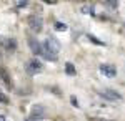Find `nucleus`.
Segmentation results:
<instances>
[{
    "label": "nucleus",
    "mask_w": 125,
    "mask_h": 121,
    "mask_svg": "<svg viewBox=\"0 0 125 121\" xmlns=\"http://www.w3.org/2000/svg\"><path fill=\"white\" fill-rule=\"evenodd\" d=\"M29 47L35 55H42L43 53V45L40 43L39 40H35V38H29Z\"/></svg>",
    "instance_id": "5"
},
{
    "label": "nucleus",
    "mask_w": 125,
    "mask_h": 121,
    "mask_svg": "<svg viewBox=\"0 0 125 121\" xmlns=\"http://www.w3.org/2000/svg\"><path fill=\"white\" fill-rule=\"evenodd\" d=\"M25 68H27V71H29L30 75H35V73H39V71H42V63H40L39 60L33 58V60H30L29 63H27Z\"/></svg>",
    "instance_id": "4"
},
{
    "label": "nucleus",
    "mask_w": 125,
    "mask_h": 121,
    "mask_svg": "<svg viewBox=\"0 0 125 121\" xmlns=\"http://www.w3.org/2000/svg\"><path fill=\"white\" fill-rule=\"evenodd\" d=\"M42 120H43L42 116H35V114H32V116H30L27 121H42Z\"/></svg>",
    "instance_id": "14"
},
{
    "label": "nucleus",
    "mask_w": 125,
    "mask_h": 121,
    "mask_svg": "<svg viewBox=\"0 0 125 121\" xmlns=\"http://www.w3.org/2000/svg\"><path fill=\"white\" fill-rule=\"evenodd\" d=\"M43 50L50 52L52 55H58V52H60V42L55 37H48L45 40V43H43Z\"/></svg>",
    "instance_id": "1"
},
{
    "label": "nucleus",
    "mask_w": 125,
    "mask_h": 121,
    "mask_svg": "<svg viewBox=\"0 0 125 121\" xmlns=\"http://www.w3.org/2000/svg\"><path fill=\"white\" fill-rule=\"evenodd\" d=\"M104 5H105V7H108V9H118V2H105V3H104Z\"/></svg>",
    "instance_id": "12"
},
{
    "label": "nucleus",
    "mask_w": 125,
    "mask_h": 121,
    "mask_svg": "<svg viewBox=\"0 0 125 121\" xmlns=\"http://www.w3.org/2000/svg\"><path fill=\"white\" fill-rule=\"evenodd\" d=\"M100 96H104L107 100H110V101H118V100H122V95L114 91V90H104V91H98Z\"/></svg>",
    "instance_id": "3"
},
{
    "label": "nucleus",
    "mask_w": 125,
    "mask_h": 121,
    "mask_svg": "<svg viewBox=\"0 0 125 121\" xmlns=\"http://www.w3.org/2000/svg\"><path fill=\"white\" fill-rule=\"evenodd\" d=\"M7 101H9V98H7L5 95H3L2 91H0V103H7Z\"/></svg>",
    "instance_id": "16"
},
{
    "label": "nucleus",
    "mask_w": 125,
    "mask_h": 121,
    "mask_svg": "<svg viewBox=\"0 0 125 121\" xmlns=\"http://www.w3.org/2000/svg\"><path fill=\"white\" fill-rule=\"evenodd\" d=\"M29 3L27 2H17V7H20V9H23V7H27Z\"/></svg>",
    "instance_id": "17"
},
{
    "label": "nucleus",
    "mask_w": 125,
    "mask_h": 121,
    "mask_svg": "<svg viewBox=\"0 0 125 121\" xmlns=\"http://www.w3.org/2000/svg\"><path fill=\"white\" fill-rule=\"evenodd\" d=\"M0 78L5 81V85H7V86H12V80H10V76H9V73H7V70L0 68Z\"/></svg>",
    "instance_id": "7"
},
{
    "label": "nucleus",
    "mask_w": 125,
    "mask_h": 121,
    "mask_svg": "<svg viewBox=\"0 0 125 121\" xmlns=\"http://www.w3.org/2000/svg\"><path fill=\"white\" fill-rule=\"evenodd\" d=\"M53 28H55L57 32H65V30H67V25H65L63 22H55V23H53Z\"/></svg>",
    "instance_id": "9"
},
{
    "label": "nucleus",
    "mask_w": 125,
    "mask_h": 121,
    "mask_svg": "<svg viewBox=\"0 0 125 121\" xmlns=\"http://www.w3.org/2000/svg\"><path fill=\"white\" fill-rule=\"evenodd\" d=\"M70 101H72V106H75V108L80 106V104H78V100L75 98V96H70Z\"/></svg>",
    "instance_id": "13"
},
{
    "label": "nucleus",
    "mask_w": 125,
    "mask_h": 121,
    "mask_svg": "<svg viewBox=\"0 0 125 121\" xmlns=\"http://www.w3.org/2000/svg\"><path fill=\"white\" fill-rule=\"evenodd\" d=\"M88 38H90V40H92L94 43H97V45H104V42H100V40H97V38L94 37V35H90V37H88Z\"/></svg>",
    "instance_id": "15"
},
{
    "label": "nucleus",
    "mask_w": 125,
    "mask_h": 121,
    "mask_svg": "<svg viewBox=\"0 0 125 121\" xmlns=\"http://www.w3.org/2000/svg\"><path fill=\"white\" fill-rule=\"evenodd\" d=\"M100 73H104L107 78H114L117 76V70L114 65H100Z\"/></svg>",
    "instance_id": "6"
},
{
    "label": "nucleus",
    "mask_w": 125,
    "mask_h": 121,
    "mask_svg": "<svg viewBox=\"0 0 125 121\" xmlns=\"http://www.w3.org/2000/svg\"><path fill=\"white\" fill-rule=\"evenodd\" d=\"M42 23H43L42 17H39V15H30L29 17V25L33 32H40L42 30Z\"/></svg>",
    "instance_id": "2"
},
{
    "label": "nucleus",
    "mask_w": 125,
    "mask_h": 121,
    "mask_svg": "<svg viewBox=\"0 0 125 121\" xmlns=\"http://www.w3.org/2000/svg\"><path fill=\"white\" fill-rule=\"evenodd\" d=\"M82 13H85V15H94L95 12L92 7H82Z\"/></svg>",
    "instance_id": "11"
},
{
    "label": "nucleus",
    "mask_w": 125,
    "mask_h": 121,
    "mask_svg": "<svg viewBox=\"0 0 125 121\" xmlns=\"http://www.w3.org/2000/svg\"><path fill=\"white\" fill-rule=\"evenodd\" d=\"M42 56H43V58H47V60H52V61H55V60H57V55H52L50 52H45V50H43Z\"/></svg>",
    "instance_id": "10"
},
{
    "label": "nucleus",
    "mask_w": 125,
    "mask_h": 121,
    "mask_svg": "<svg viewBox=\"0 0 125 121\" xmlns=\"http://www.w3.org/2000/svg\"><path fill=\"white\" fill-rule=\"evenodd\" d=\"M65 71H67V75H70V76L77 75V70H75V66H73V63H70V61H67V63H65Z\"/></svg>",
    "instance_id": "8"
},
{
    "label": "nucleus",
    "mask_w": 125,
    "mask_h": 121,
    "mask_svg": "<svg viewBox=\"0 0 125 121\" xmlns=\"http://www.w3.org/2000/svg\"><path fill=\"white\" fill-rule=\"evenodd\" d=\"M0 121H5V116H2V114H0Z\"/></svg>",
    "instance_id": "18"
}]
</instances>
